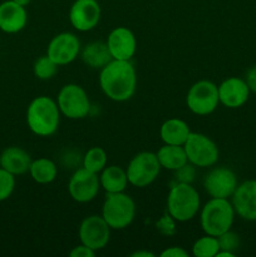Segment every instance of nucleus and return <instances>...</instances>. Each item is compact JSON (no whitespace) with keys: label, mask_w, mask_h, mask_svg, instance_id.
<instances>
[{"label":"nucleus","mask_w":256,"mask_h":257,"mask_svg":"<svg viewBox=\"0 0 256 257\" xmlns=\"http://www.w3.org/2000/svg\"><path fill=\"white\" fill-rule=\"evenodd\" d=\"M13 2H15L17 4H19V5H22V7H27V5L29 4L32 0H13Z\"/></svg>","instance_id":"f704fd0d"},{"label":"nucleus","mask_w":256,"mask_h":257,"mask_svg":"<svg viewBox=\"0 0 256 257\" xmlns=\"http://www.w3.org/2000/svg\"><path fill=\"white\" fill-rule=\"evenodd\" d=\"M162 257H187L188 252L183 250L182 247H177V246H172V247L166 248L165 251L161 252Z\"/></svg>","instance_id":"2f4dec72"},{"label":"nucleus","mask_w":256,"mask_h":257,"mask_svg":"<svg viewBox=\"0 0 256 257\" xmlns=\"http://www.w3.org/2000/svg\"><path fill=\"white\" fill-rule=\"evenodd\" d=\"M102 92L113 102H127L137 87V74L131 60L112 59L99 72Z\"/></svg>","instance_id":"f257e3e1"},{"label":"nucleus","mask_w":256,"mask_h":257,"mask_svg":"<svg viewBox=\"0 0 256 257\" xmlns=\"http://www.w3.org/2000/svg\"><path fill=\"white\" fill-rule=\"evenodd\" d=\"M191 132L192 131L190 130V125L185 120L171 118V119L165 120L161 125L160 137L166 145L183 146Z\"/></svg>","instance_id":"aec40b11"},{"label":"nucleus","mask_w":256,"mask_h":257,"mask_svg":"<svg viewBox=\"0 0 256 257\" xmlns=\"http://www.w3.org/2000/svg\"><path fill=\"white\" fill-rule=\"evenodd\" d=\"M29 173L33 180L39 185H49L57 178L58 167L49 158L40 157L32 161Z\"/></svg>","instance_id":"b1692460"},{"label":"nucleus","mask_w":256,"mask_h":257,"mask_svg":"<svg viewBox=\"0 0 256 257\" xmlns=\"http://www.w3.org/2000/svg\"><path fill=\"white\" fill-rule=\"evenodd\" d=\"M80 50L82 45L77 35L70 32H63L50 40L47 48V55L60 67L74 62L80 54Z\"/></svg>","instance_id":"ddd939ff"},{"label":"nucleus","mask_w":256,"mask_h":257,"mask_svg":"<svg viewBox=\"0 0 256 257\" xmlns=\"http://www.w3.org/2000/svg\"><path fill=\"white\" fill-rule=\"evenodd\" d=\"M108 163V156L104 148L94 147L89 148L83 157V167L93 173H100Z\"/></svg>","instance_id":"393cba45"},{"label":"nucleus","mask_w":256,"mask_h":257,"mask_svg":"<svg viewBox=\"0 0 256 257\" xmlns=\"http://www.w3.org/2000/svg\"><path fill=\"white\" fill-rule=\"evenodd\" d=\"M60 115L62 113L55 100L47 95H39L28 105L27 124L34 135L49 137L59 128Z\"/></svg>","instance_id":"f03ea898"},{"label":"nucleus","mask_w":256,"mask_h":257,"mask_svg":"<svg viewBox=\"0 0 256 257\" xmlns=\"http://www.w3.org/2000/svg\"><path fill=\"white\" fill-rule=\"evenodd\" d=\"M80 58L87 67L102 69L113 59L105 42H92L80 50Z\"/></svg>","instance_id":"4be33fe9"},{"label":"nucleus","mask_w":256,"mask_h":257,"mask_svg":"<svg viewBox=\"0 0 256 257\" xmlns=\"http://www.w3.org/2000/svg\"><path fill=\"white\" fill-rule=\"evenodd\" d=\"M60 113L69 119H84L90 112V99L84 88L75 83L63 85L57 97Z\"/></svg>","instance_id":"423d86ee"},{"label":"nucleus","mask_w":256,"mask_h":257,"mask_svg":"<svg viewBox=\"0 0 256 257\" xmlns=\"http://www.w3.org/2000/svg\"><path fill=\"white\" fill-rule=\"evenodd\" d=\"M201 210V198L197 190L190 183H176L167 196V211L177 222H187Z\"/></svg>","instance_id":"20e7f679"},{"label":"nucleus","mask_w":256,"mask_h":257,"mask_svg":"<svg viewBox=\"0 0 256 257\" xmlns=\"http://www.w3.org/2000/svg\"><path fill=\"white\" fill-rule=\"evenodd\" d=\"M28 22L25 7L17 4L13 0H5L0 4V29L9 34L20 32Z\"/></svg>","instance_id":"a211bd4d"},{"label":"nucleus","mask_w":256,"mask_h":257,"mask_svg":"<svg viewBox=\"0 0 256 257\" xmlns=\"http://www.w3.org/2000/svg\"><path fill=\"white\" fill-rule=\"evenodd\" d=\"M70 257H94L95 251H93L92 248L87 247L85 245L80 243L79 246H75L72 251L69 252Z\"/></svg>","instance_id":"7c9ffc66"},{"label":"nucleus","mask_w":256,"mask_h":257,"mask_svg":"<svg viewBox=\"0 0 256 257\" xmlns=\"http://www.w3.org/2000/svg\"><path fill=\"white\" fill-rule=\"evenodd\" d=\"M107 45L110 55L115 60H131L137 49V40L132 30L125 27H117L109 33Z\"/></svg>","instance_id":"dca6fc26"},{"label":"nucleus","mask_w":256,"mask_h":257,"mask_svg":"<svg viewBox=\"0 0 256 257\" xmlns=\"http://www.w3.org/2000/svg\"><path fill=\"white\" fill-rule=\"evenodd\" d=\"M246 83H247L248 88L251 92L256 93V65H253L246 74Z\"/></svg>","instance_id":"473e14b6"},{"label":"nucleus","mask_w":256,"mask_h":257,"mask_svg":"<svg viewBox=\"0 0 256 257\" xmlns=\"http://www.w3.org/2000/svg\"><path fill=\"white\" fill-rule=\"evenodd\" d=\"M220 251V242L215 236L205 235L195 241L192 246V255L195 257H216Z\"/></svg>","instance_id":"a878e982"},{"label":"nucleus","mask_w":256,"mask_h":257,"mask_svg":"<svg viewBox=\"0 0 256 257\" xmlns=\"http://www.w3.org/2000/svg\"><path fill=\"white\" fill-rule=\"evenodd\" d=\"M250 88L245 79L238 77H230L218 85V99L220 104L230 109H237L250 98Z\"/></svg>","instance_id":"2eb2a0df"},{"label":"nucleus","mask_w":256,"mask_h":257,"mask_svg":"<svg viewBox=\"0 0 256 257\" xmlns=\"http://www.w3.org/2000/svg\"><path fill=\"white\" fill-rule=\"evenodd\" d=\"M99 181L100 187L107 193L124 192L130 185L124 168L115 165L105 166L104 170L100 172Z\"/></svg>","instance_id":"412c9836"},{"label":"nucleus","mask_w":256,"mask_h":257,"mask_svg":"<svg viewBox=\"0 0 256 257\" xmlns=\"http://www.w3.org/2000/svg\"><path fill=\"white\" fill-rule=\"evenodd\" d=\"M156 156H157L161 167L168 171H176L188 163L183 146L163 143L162 147L158 148V151L156 152Z\"/></svg>","instance_id":"5701e85b"},{"label":"nucleus","mask_w":256,"mask_h":257,"mask_svg":"<svg viewBox=\"0 0 256 257\" xmlns=\"http://www.w3.org/2000/svg\"><path fill=\"white\" fill-rule=\"evenodd\" d=\"M32 161V157L27 151L17 146H12L5 148L0 155V167L14 176L23 175L29 172Z\"/></svg>","instance_id":"6ab92c4d"},{"label":"nucleus","mask_w":256,"mask_h":257,"mask_svg":"<svg viewBox=\"0 0 256 257\" xmlns=\"http://www.w3.org/2000/svg\"><path fill=\"white\" fill-rule=\"evenodd\" d=\"M132 257H153L155 255L151 252H148V251H138V252H135L131 255Z\"/></svg>","instance_id":"72a5a7b5"},{"label":"nucleus","mask_w":256,"mask_h":257,"mask_svg":"<svg viewBox=\"0 0 256 257\" xmlns=\"http://www.w3.org/2000/svg\"><path fill=\"white\" fill-rule=\"evenodd\" d=\"M237 177L235 172L227 167H216L211 170L203 180V188L211 198L232 197L237 188Z\"/></svg>","instance_id":"f8f14e48"},{"label":"nucleus","mask_w":256,"mask_h":257,"mask_svg":"<svg viewBox=\"0 0 256 257\" xmlns=\"http://www.w3.org/2000/svg\"><path fill=\"white\" fill-rule=\"evenodd\" d=\"M98 173H93L84 167L75 171L68 182V192L78 203H88L94 200L100 190Z\"/></svg>","instance_id":"9b49d317"},{"label":"nucleus","mask_w":256,"mask_h":257,"mask_svg":"<svg viewBox=\"0 0 256 257\" xmlns=\"http://www.w3.org/2000/svg\"><path fill=\"white\" fill-rule=\"evenodd\" d=\"M218 104V85L211 80H198L191 85L186 95V105L196 115L211 114Z\"/></svg>","instance_id":"1a4fd4ad"},{"label":"nucleus","mask_w":256,"mask_h":257,"mask_svg":"<svg viewBox=\"0 0 256 257\" xmlns=\"http://www.w3.org/2000/svg\"><path fill=\"white\" fill-rule=\"evenodd\" d=\"M217 238L218 242H220V250L235 253V251L237 250L238 246H240V237H238L237 233L232 232L231 230L222 233L221 236H218Z\"/></svg>","instance_id":"c85d7f7f"},{"label":"nucleus","mask_w":256,"mask_h":257,"mask_svg":"<svg viewBox=\"0 0 256 257\" xmlns=\"http://www.w3.org/2000/svg\"><path fill=\"white\" fill-rule=\"evenodd\" d=\"M175 172L176 180H177L178 183H190V185H192V182L195 181V166L191 165L190 162L186 163L185 166H182V167L178 168V170H176Z\"/></svg>","instance_id":"c756f323"},{"label":"nucleus","mask_w":256,"mask_h":257,"mask_svg":"<svg viewBox=\"0 0 256 257\" xmlns=\"http://www.w3.org/2000/svg\"><path fill=\"white\" fill-rule=\"evenodd\" d=\"M231 198L236 215L246 221H256V180L240 183Z\"/></svg>","instance_id":"f3484780"},{"label":"nucleus","mask_w":256,"mask_h":257,"mask_svg":"<svg viewBox=\"0 0 256 257\" xmlns=\"http://www.w3.org/2000/svg\"><path fill=\"white\" fill-rule=\"evenodd\" d=\"M235 208L226 198H211L200 211V223L206 235L218 237L231 230L235 221Z\"/></svg>","instance_id":"7ed1b4c3"},{"label":"nucleus","mask_w":256,"mask_h":257,"mask_svg":"<svg viewBox=\"0 0 256 257\" xmlns=\"http://www.w3.org/2000/svg\"><path fill=\"white\" fill-rule=\"evenodd\" d=\"M110 230L112 228L105 222L102 215L88 216L80 222L78 230L80 243L92 248L95 252L103 250L110 240Z\"/></svg>","instance_id":"9d476101"},{"label":"nucleus","mask_w":256,"mask_h":257,"mask_svg":"<svg viewBox=\"0 0 256 257\" xmlns=\"http://www.w3.org/2000/svg\"><path fill=\"white\" fill-rule=\"evenodd\" d=\"M136 205L124 192L107 193L102 207V217L112 230H124L135 220Z\"/></svg>","instance_id":"39448f33"},{"label":"nucleus","mask_w":256,"mask_h":257,"mask_svg":"<svg viewBox=\"0 0 256 257\" xmlns=\"http://www.w3.org/2000/svg\"><path fill=\"white\" fill-rule=\"evenodd\" d=\"M15 187L14 175L0 167V201H5L12 196Z\"/></svg>","instance_id":"cd10ccee"},{"label":"nucleus","mask_w":256,"mask_h":257,"mask_svg":"<svg viewBox=\"0 0 256 257\" xmlns=\"http://www.w3.org/2000/svg\"><path fill=\"white\" fill-rule=\"evenodd\" d=\"M102 17L98 0H75L69 9V22L78 32L94 29Z\"/></svg>","instance_id":"4468645a"},{"label":"nucleus","mask_w":256,"mask_h":257,"mask_svg":"<svg viewBox=\"0 0 256 257\" xmlns=\"http://www.w3.org/2000/svg\"><path fill=\"white\" fill-rule=\"evenodd\" d=\"M59 65L50 59L47 54L38 58L33 65V73L40 80H49L57 74Z\"/></svg>","instance_id":"bb28decb"},{"label":"nucleus","mask_w":256,"mask_h":257,"mask_svg":"<svg viewBox=\"0 0 256 257\" xmlns=\"http://www.w3.org/2000/svg\"><path fill=\"white\" fill-rule=\"evenodd\" d=\"M161 165L156 153L143 151L133 156L128 163L127 172L128 182L135 187L143 188L150 186L156 181L161 172Z\"/></svg>","instance_id":"0eeeda50"},{"label":"nucleus","mask_w":256,"mask_h":257,"mask_svg":"<svg viewBox=\"0 0 256 257\" xmlns=\"http://www.w3.org/2000/svg\"><path fill=\"white\" fill-rule=\"evenodd\" d=\"M183 148L188 162L195 167H211L217 162L220 156V151L215 141L203 133L191 132Z\"/></svg>","instance_id":"6e6552de"}]
</instances>
